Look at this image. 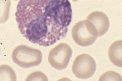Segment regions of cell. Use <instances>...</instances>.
<instances>
[{
	"label": "cell",
	"instance_id": "obj_10",
	"mask_svg": "<svg viewBox=\"0 0 122 81\" xmlns=\"http://www.w3.org/2000/svg\"><path fill=\"white\" fill-rule=\"evenodd\" d=\"M121 75L115 71H110L100 76L99 81H122Z\"/></svg>",
	"mask_w": 122,
	"mask_h": 81
},
{
	"label": "cell",
	"instance_id": "obj_8",
	"mask_svg": "<svg viewBox=\"0 0 122 81\" xmlns=\"http://www.w3.org/2000/svg\"><path fill=\"white\" fill-rule=\"evenodd\" d=\"M16 76L13 69L7 65L0 66V81H16Z\"/></svg>",
	"mask_w": 122,
	"mask_h": 81
},
{
	"label": "cell",
	"instance_id": "obj_1",
	"mask_svg": "<svg viewBox=\"0 0 122 81\" xmlns=\"http://www.w3.org/2000/svg\"><path fill=\"white\" fill-rule=\"evenodd\" d=\"M15 16L24 37L48 47L66 37L72 10L69 0H20Z\"/></svg>",
	"mask_w": 122,
	"mask_h": 81
},
{
	"label": "cell",
	"instance_id": "obj_4",
	"mask_svg": "<svg viewBox=\"0 0 122 81\" xmlns=\"http://www.w3.org/2000/svg\"><path fill=\"white\" fill-rule=\"evenodd\" d=\"M72 54V49L68 44L61 43L51 50L48 61L54 69L63 70L68 66Z\"/></svg>",
	"mask_w": 122,
	"mask_h": 81
},
{
	"label": "cell",
	"instance_id": "obj_13",
	"mask_svg": "<svg viewBox=\"0 0 122 81\" xmlns=\"http://www.w3.org/2000/svg\"></svg>",
	"mask_w": 122,
	"mask_h": 81
},
{
	"label": "cell",
	"instance_id": "obj_5",
	"mask_svg": "<svg viewBox=\"0 0 122 81\" xmlns=\"http://www.w3.org/2000/svg\"><path fill=\"white\" fill-rule=\"evenodd\" d=\"M72 69L77 78L85 79L93 75L96 70V63L90 55L85 53L81 54L75 59Z\"/></svg>",
	"mask_w": 122,
	"mask_h": 81
},
{
	"label": "cell",
	"instance_id": "obj_11",
	"mask_svg": "<svg viewBox=\"0 0 122 81\" xmlns=\"http://www.w3.org/2000/svg\"><path fill=\"white\" fill-rule=\"evenodd\" d=\"M26 81H48L46 76L41 71H35L27 77Z\"/></svg>",
	"mask_w": 122,
	"mask_h": 81
},
{
	"label": "cell",
	"instance_id": "obj_6",
	"mask_svg": "<svg viewBox=\"0 0 122 81\" xmlns=\"http://www.w3.org/2000/svg\"><path fill=\"white\" fill-rule=\"evenodd\" d=\"M86 20L91 22L97 32L98 37L102 36L107 32L110 21L107 15L100 11H94L88 15Z\"/></svg>",
	"mask_w": 122,
	"mask_h": 81
},
{
	"label": "cell",
	"instance_id": "obj_7",
	"mask_svg": "<svg viewBox=\"0 0 122 81\" xmlns=\"http://www.w3.org/2000/svg\"><path fill=\"white\" fill-rule=\"evenodd\" d=\"M122 40L114 42L110 46L108 56L112 64L119 67H122Z\"/></svg>",
	"mask_w": 122,
	"mask_h": 81
},
{
	"label": "cell",
	"instance_id": "obj_12",
	"mask_svg": "<svg viewBox=\"0 0 122 81\" xmlns=\"http://www.w3.org/2000/svg\"><path fill=\"white\" fill-rule=\"evenodd\" d=\"M73 1H74V2H76V1H77L78 0H72Z\"/></svg>",
	"mask_w": 122,
	"mask_h": 81
},
{
	"label": "cell",
	"instance_id": "obj_2",
	"mask_svg": "<svg viewBox=\"0 0 122 81\" xmlns=\"http://www.w3.org/2000/svg\"><path fill=\"white\" fill-rule=\"evenodd\" d=\"M12 59L18 66L29 68L41 63L42 54L39 49L22 45L17 46L13 50Z\"/></svg>",
	"mask_w": 122,
	"mask_h": 81
},
{
	"label": "cell",
	"instance_id": "obj_3",
	"mask_svg": "<svg viewBox=\"0 0 122 81\" xmlns=\"http://www.w3.org/2000/svg\"><path fill=\"white\" fill-rule=\"evenodd\" d=\"M72 36L76 43L81 47L90 46L95 42L97 32L93 24L88 20L78 22L72 29Z\"/></svg>",
	"mask_w": 122,
	"mask_h": 81
},
{
	"label": "cell",
	"instance_id": "obj_9",
	"mask_svg": "<svg viewBox=\"0 0 122 81\" xmlns=\"http://www.w3.org/2000/svg\"><path fill=\"white\" fill-rule=\"evenodd\" d=\"M10 0H0V23L7 21L9 17Z\"/></svg>",
	"mask_w": 122,
	"mask_h": 81
}]
</instances>
